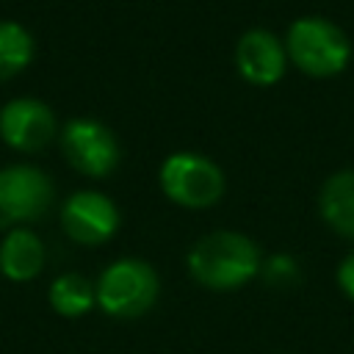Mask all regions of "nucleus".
<instances>
[{"mask_svg": "<svg viewBox=\"0 0 354 354\" xmlns=\"http://www.w3.org/2000/svg\"><path fill=\"white\" fill-rule=\"evenodd\" d=\"M33 58V36L11 19H0V80L19 75Z\"/></svg>", "mask_w": 354, "mask_h": 354, "instance_id": "13", "label": "nucleus"}, {"mask_svg": "<svg viewBox=\"0 0 354 354\" xmlns=\"http://www.w3.org/2000/svg\"><path fill=\"white\" fill-rule=\"evenodd\" d=\"M337 285H340V290L354 301V249L340 260V266H337Z\"/></svg>", "mask_w": 354, "mask_h": 354, "instance_id": "15", "label": "nucleus"}, {"mask_svg": "<svg viewBox=\"0 0 354 354\" xmlns=\"http://www.w3.org/2000/svg\"><path fill=\"white\" fill-rule=\"evenodd\" d=\"M260 274L274 288H290L293 282H299V266H296V260L290 254H271V257H266Z\"/></svg>", "mask_w": 354, "mask_h": 354, "instance_id": "14", "label": "nucleus"}, {"mask_svg": "<svg viewBox=\"0 0 354 354\" xmlns=\"http://www.w3.org/2000/svg\"><path fill=\"white\" fill-rule=\"evenodd\" d=\"M160 191L183 207H210L224 196V171L205 155L171 152L158 171Z\"/></svg>", "mask_w": 354, "mask_h": 354, "instance_id": "4", "label": "nucleus"}, {"mask_svg": "<svg viewBox=\"0 0 354 354\" xmlns=\"http://www.w3.org/2000/svg\"><path fill=\"white\" fill-rule=\"evenodd\" d=\"M0 136L19 152H36L55 136V113L36 97H17L0 111Z\"/></svg>", "mask_w": 354, "mask_h": 354, "instance_id": "8", "label": "nucleus"}, {"mask_svg": "<svg viewBox=\"0 0 354 354\" xmlns=\"http://www.w3.org/2000/svg\"><path fill=\"white\" fill-rule=\"evenodd\" d=\"M61 152L64 158L88 177H105L119 163V141L116 136L97 119H72L61 130Z\"/></svg>", "mask_w": 354, "mask_h": 354, "instance_id": "6", "label": "nucleus"}, {"mask_svg": "<svg viewBox=\"0 0 354 354\" xmlns=\"http://www.w3.org/2000/svg\"><path fill=\"white\" fill-rule=\"evenodd\" d=\"M61 227L75 243L100 246L119 230V210L100 191H75L61 207Z\"/></svg>", "mask_w": 354, "mask_h": 354, "instance_id": "7", "label": "nucleus"}, {"mask_svg": "<svg viewBox=\"0 0 354 354\" xmlns=\"http://www.w3.org/2000/svg\"><path fill=\"white\" fill-rule=\"evenodd\" d=\"M44 268V243L28 227H14L0 243V274L11 282H28Z\"/></svg>", "mask_w": 354, "mask_h": 354, "instance_id": "10", "label": "nucleus"}, {"mask_svg": "<svg viewBox=\"0 0 354 354\" xmlns=\"http://www.w3.org/2000/svg\"><path fill=\"white\" fill-rule=\"evenodd\" d=\"M53 180L30 163H11L0 169V224L33 221L53 205Z\"/></svg>", "mask_w": 354, "mask_h": 354, "instance_id": "5", "label": "nucleus"}, {"mask_svg": "<svg viewBox=\"0 0 354 354\" xmlns=\"http://www.w3.org/2000/svg\"><path fill=\"white\" fill-rule=\"evenodd\" d=\"M285 53L304 75L332 77L346 69L351 58L348 36L326 17H299L285 36Z\"/></svg>", "mask_w": 354, "mask_h": 354, "instance_id": "3", "label": "nucleus"}, {"mask_svg": "<svg viewBox=\"0 0 354 354\" xmlns=\"http://www.w3.org/2000/svg\"><path fill=\"white\" fill-rule=\"evenodd\" d=\"M235 66L238 75L252 86H274L282 80L288 66L285 41H279L271 30L252 28L235 44Z\"/></svg>", "mask_w": 354, "mask_h": 354, "instance_id": "9", "label": "nucleus"}, {"mask_svg": "<svg viewBox=\"0 0 354 354\" xmlns=\"http://www.w3.org/2000/svg\"><path fill=\"white\" fill-rule=\"evenodd\" d=\"M188 274L210 290H235L252 282L263 268V254L252 238L232 230L202 235L185 257Z\"/></svg>", "mask_w": 354, "mask_h": 354, "instance_id": "1", "label": "nucleus"}, {"mask_svg": "<svg viewBox=\"0 0 354 354\" xmlns=\"http://www.w3.org/2000/svg\"><path fill=\"white\" fill-rule=\"evenodd\" d=\"M97 307L119 321L141 318L152 310L160 293V279L147 260L122 257L113 260L97 279Z\"/></svg>", "mask_w": 354, "mask_h": 354, "instance_id": "2", "label": "nucleus"}, {"mask_svg": "<svg viewBox=\"0 0 354 354\" xmlns=\"http://www.w3.org/2000/svg\"><path fill=\"white\" fill-rule=\"evenodd\" d=\"M318 210L337 235L354 241V169H343L326 177L318 194Z\"/></svg>", "mask_w": 354, "mask_h": 354, "instance_id": "11", "label": "nucleus"}, {"mask_svg": "<svg viewBox=\"0 0 354 354\" xmlns=\"http://www.w3.org/2000/svg\"><path fill=\"white\" fill-rule=\"evenodd\" d=\"M47 299H50V307L58 315L80 318L97 304V290L83 274L69 271V274H61V277L53 279V285L47 290Z\"/></svg>", "mask_w": 354, "mask_h": 354, "instance_id": "12", "label": "nucleus"}]
</instances>
